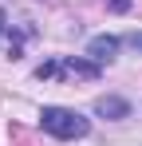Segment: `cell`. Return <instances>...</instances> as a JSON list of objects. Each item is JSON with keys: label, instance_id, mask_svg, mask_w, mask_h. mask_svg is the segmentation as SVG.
Returning <instances> with one entry per match:
<instances>
[{"label": "cell", "instance_id": "obj_2", "mask_svg": "<svg viewBox=\"0 0 142 146\" xmlns=\"http://www.w3.org/2000/svg\"><path fill=\"white\" fill-rule=\"evenodd\" d=\"M51 75H63V79H95L99 75V63H87V59H63V63H40L36 67V79H51Z\"/></svg>", "mask_w": 142, "mask_h": 146}, {"label": "cell", "instance_id": "obj_1", "mask_svg": "<svg viewBox=\"0 0 142 146\" xmlns=\"http://www.w3.org/2000/svg\"><path fill=\"white\" fill-rule=\"evenodd\" d=\"M40 122H44V130H47V134H55V138H63V142H71V138H83V134L91 130V122L83 119L79 111H67V107H44Z\"/></svg>", "mask_w": 142, "mask_h": 146}, {"label": "cell", "instance_id": "obj_3", "mask_svg": "<svg viewBox=\"0 0 142 146\" xmlns=\"http://www.w3.org/2000/svg\"><path fill=\"white\" fill-rule=\"evenodd\" d=\"M115 51H118V40H115V36H95L91 44H87V55H91L95 63H107V59H115Z\"/></svg>", "mask_w": 142, "mask_h": 146}, {"label": "cell", "instance_id": "obj_5", "mask_svg": "<svg viewBox=\"0 0 142 146\" xmlns=\"http://www.w3.org/2000/svg\"><path fill=\"white\" fill-rule=\"evenodd\" d=\"M107 4H111L115 12H126V8H130V0H107Z\"/></svg>", "mask_w": 142, "mask_h": 146}, {"label": "cell", "instance_id": "obj_6", "mask_svg": "<svg viewBox=\"0 0 142 146\" xmlns=\"http://www.w3.org/2000/svg\"><path fill=\"white\" fill-rule=\"evenodd\" d=\"M126 44H130L134 51H142V36H138V32H134V36H126Z\"/></svg>", "mask_w": 142, "mask_h": 146}, {"label": "cell", "instance_id": "obj_4", "mask_svg": "<svg viewBox=\"0 0 142 146\" xmlns=\"http://www.w3.org/2000/svg\"><path fill=\"white\" fill-rule=\"evenodd\" d=\"M95 115H103V119H126L130 115V107H126V99H99L95 103Z\"/></svg>", "mask_w": 142, "mask_h": 146}, {"label": "cell", "instance_id": "obj_7", "mask_svg": "<svg viewBox=\"0 0 142 146\" xmlns=\"http://www.w3.org/2000/svg\"><path fill=\"white\" fill-rule=\"evenodd\" d=\"M0 32H4V16H0Z\"/></svg>", "mask_w": 142, "mask_h": 146}]
</instances>
